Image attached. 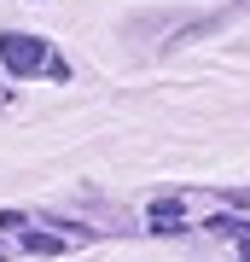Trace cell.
<instances>
[{"instance_id":"obj_1","label":"cell","mask_w":250,"mask_h":262,"mask_svg":"<svg viewBox=\"0 0 250 262\" xmlns=\"http://www.w3.org/2000/svg\"><path fill=\"white\" fill-rule=\"evenodd\" d=\"M0 58H6L12 70H41L47 47H41V41H29V35H0Z\"/></svg>"},{"instance_id":"obj_2","label":"cell","mask_w":250,"mask_h":262,"mask_svg":"<svg viewBox=\"0 0 250 262\" xmlns=\"http://www.w3.org/2000/svg\"><path fill=\"white\" fill-rule=\"evenodd\" d=\"M24 245H29V251H41V256H53V251H64V245H58V239H53V233H29V239H24Z\"/></svg>"},{"instance_id":"obj_3","label":"cell","mask_w":250,"mask_h":262,"mask_svg":"<svg viewBox=\"0 0 250 262\" xmlns=\"http://www.w3.org/2000/svg\"><path fill=\"white\" fill-rule=\"evenodd\" d=\"M0 262H6V251H0Z\"/></svg>"}]
</instances>
